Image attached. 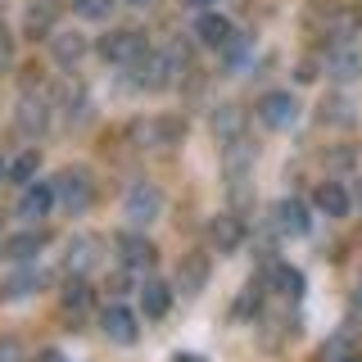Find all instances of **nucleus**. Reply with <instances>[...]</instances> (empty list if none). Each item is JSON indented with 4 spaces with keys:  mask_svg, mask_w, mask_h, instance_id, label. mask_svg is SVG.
<instances>
[{
    "mask_svg": "<svg viewBox=\"0 0 362 362\" xmlns=\"http://www.w3.org/2000/svg\"><path fill=\"white\" fill-rule=\"evenodd\" d=\"M109 9H113V0H73V14H77V18H86V23L109 18Z\"/></svg>",
    "mask_w": 362,
    "mask_h": 362,
    "instance_id": "nucleus-27",
    "label": "nucleus"
},
{
    "mask_svg": "<svg viewBox=\"0 0 362 362\" xmlns=\"http://www.w3.org/2000/svg\"><path fill=\"white\" fill-rule=\"evenodd\" d=\"M204 281H209V254H186V258H181V267H177V290L199 294Z\"/></svg>",
    "mask_w": 362,
    "mask_h": 362,
    "instance_id": "nucleus-12",
    "label": "nucleus"
},
{
    "mask_svg": "<svg viewBox=\"0 0 362 362\" xmlns=\"http://www.w3.org/2000/svg\"><path fill=\"white\" fill-rule=\"evenodd\" d=\"M199 41L204 45H213V50H226V45L235 41V28H231V18H222V14H199Z\"/></svg>",
    "mask_w": 362,
    "mask_h": 362,
    "instance_id": "nucleus-14",
    "label": "nucleus"
},
{
    "mask_svg": "<svg viewBox=\"0 0 362 362\" xmlns=\"http://www.w3.org/2000/svg\"><path fill=\"white\" fill-rule=\"evenodd\" d=\"M0 181H9V163H5V158H0Z\"/></svg>",
    "mask_w": 362,
    "mask_h": 362,
    "instance_id": "nucleus-35",
    "label": "nucleus"
},
{
    "mask_svg": "<svg viewBox=\"0 0 362 362\" xmlns=\"http://www.w3.org/2000/svg\"><path fill=\"white\" fill-rule=\"evenodd\" d=\"M173 362H199V358H195V354H177Z\"/></svg>",
    "mask_w": 362,
    "mask_h": 362,
    "instance_id": "nucleus-34",
    "label": "nucleus"
},
{
    "mask_svg": "<svg viewBox=\"0 0 362 362\" xmlns=\"http://www.w3.org/2000/svg\"><path fill=\"white\" fill-rule=\"evenodd\" d=\"M272 286H276V294L281 299H290V303H299L303 299V272L299 267H272Z\"/></svg>",
    "mask_w": 362,
    "mask_h": 362,
    "instance_id": "nucleus-17",
    "label": "nucleus"
},
{
    "mask_svg": "<svg viewBox=\"0 0 362 362\" xmlns=\"http://www.w3.org/2000/svg\"><path fill=\"white\" fill-rule=\"evenodd\" d=\"M50 50H54V59L68 68V64H77L86 54V41L77 37V32H54V37H50Z\"/></svg>",
    "mask_w": 362,
    "mask_h": 362,
    "instance_id": "nucleus-19",
    "label": "nucleus"
},
{
    "mask_svg": "<svg viewBox=\"0 0 362 362\" xmlns=\"http://www.w3.org/2000/svg\"><path fill=\"white\" fill-rule=\"evenodd\" d=\"M59 299H64V308H68V313H86V308H90V286H86L82 276H73V281L64 286Z\"/></svg>",
    "mask_w": 362,
    "mask_h": 362,
    "instance_id": "nucleus-24",
    "label": "nucleus"
},
{
    "mask_svg": "<svg viewBox=\"0 0 362 362\" xmlns=\"http://www.w3.org/2000/svg\"><path fill=\"white\" fill-rule=\"evenodd\" d=\"M28 32L32 37H54V9L50 5H32L28 9Z\"/></svg>",
    "mask_w": 362,
    "mask_h": 362,
    "instance_id": "nucleus-25",
    "label": "nucleus"
},
{
    "mask_svg": "<svg viewBox=\"0 0 362 362\" xmlns=\"http://www.w3.org/2000/svg\"><path fill=\"white\" fill-rule=\"evenodd\" d=\"M354 308L362 313V272H358V286H354Z\"/></svg>",
    "mask_w": 362,
    "mask_h": 362,
    "instance_id": "nucleus-31",
    "label": "nucleus"
},
{
    "mask_svg": "<svg viewBox=\"0 0 362 362\" xmlns=\"http://www.w3.org/2000/svg\"><path fill=\"white\" fill-rule=\"evenodd\" d=\"M354 204H358V209H362V181H358V190H354Z\"/></svg>",
    "mask_w": 362,
    "mask_h": 362,
    "instance_id": "nucleus-36",
    "label": "nucleus"
},
{
    "mask_svg": "<svg viewBox=\"0 0 362 362\" xmlns=\"http://www.w3.org/2000/svg\"><path fill=\"white\" fill-rule=\"evenodd\" d=\"M100 331H105L113 344H136V313L132 308H122V303H109L105 313H100Z\"/></svg>",
    "mask_w": 362,
    "mask_h": 362,
    "instance_id": "nucleus-9",
    "label": "nucleus"
},
{
    "mask_svg": "<svg viewBox=\"0 0 362 362\" xmlns=\"http://www.w3.org/2000/svg\"><path fill=\"white\" fill-rule=\"evenodd\" d=\"M168 303H173V290H168L163 281H145V286H141V308H145V317H163Z\"/></svg>",
    "mask_w": 362,
    "mask_h": 362,
    "instance_id": "nucleus-20",
    "label": "nucleus"
},
{
    "mask_svg": "<svg viewBox=\"0 0 362 362\" xmlns=\"http://www.w3.org/2000/svg\"><path fill=\"white\" fill-rule=\"evenodd\" d=\"M127 5H136V9H150V5H158V0H127Z\"/></svg>",
    "mask_w": 362,
    "mask_h": 362,
    "instance_id": "nucleus-33",
    "label": "nucleus"
},
{
    "mask_svg": "<svg viewBox=\"0 0 362 362\" xmlns=\"http://www.w3.org/2000/svg\"><path fill=\"white\" fill-rule=\"evenodd\" d=\"M127 272H132V267H122V272H118V276H113V281H109V294H127Z\"/></svg>",
    "mask_w": 362,
    "mask_h": 362,
    "instance_id": "nucleus-30",
    "label": "nucleus"
},
{
    "mask_svg": "<svg viewBox=\"0 0 362 362\" xmlns=\"http://www.w3.org/2000/svg\"><path fill=\"white\" fill-rule=\"evenodd\" d=\"M54 204H59V199H54V181H28L23 195H18V218L23 222H41Z\"/></svg>",
    "mask_w": 362,
    "mask_h": 362,
    "instance_id": "nucleus-7",
    "label": "nucleus"
},
{
    "mask_svg": "<svg viewBox=\"0 0 362 362\" xmlns=\"http://www.w3.org/2000/svg\"><path fill=\"white\" fill-rule=\"evenodd\" d=\"M354 354H349V335H335L322 344V362H349Z\"/></svg>",
    "mask_w": 362,
    "mask_h": 362,
    "instance_id": "nucleus-28",
    "label": "nucleus"
},
{
    "mask_svg": "<svg viewBox=\"0 0 362 362\" xmlns=\"http://www.w3.org/2000/svg\"><path fill=\"white\" fill-rule=\"evenodd\" d=\"M37 362H64V354H54V349H45V354H41Z\"/></svg>",
    "mask_w": 362,
    "mask_h": 362,
    "instance_id": "nucleus-32",
    "label": "nucleus"
},
{
    "mask_svg": "<svg viewBox=\"0 0 362 362\" xmlns=\"http://www.w3.org/2000/svg\"><path fill=\"white\" fill-rule=\"evenodd\" d=\"M41 286V272H18V276L0 281V299H23V294H32Z\"/></svg>",
    "mask_w": 362,
    "mask_h": 362,
    "instance_id": "nucleus-21",
    "label": "nucleus"
},
{
    "mask_svg": "<svg viewBox=\"0 0 362 362\" xmlns=\"http://www.w3.org/2000/svg\"><path fill=\"white\" fill-rule=\"evenodd\" d=\"M158 213H163V195H158V186L136 181V186L127 190V204H122V218H127L136 231H145L150 222H158Z\"/></svg>",
    "mask_w": 362,
    "mask_h": 362,
    "instance_id": "nucleus-1",
    "label": "nucleus"
},
{
    "mask_svg": "<svg viewBox=\"0 0 362 362\" xmlns=\"http://www.w3.org/2000/svg\"><path fill=\"white\" fill-rule=\"evenodd\" d=\"M64 263H68V272H73V276L90 272V267L100 263V235H73V240H68Z\"/></svg>",
    "mask_w": 362,
    "mask_h": 362,
    "instance_id": "nucleus-11",
    "label": "nucleus"
},
{
    "mask_svg": "<svg viewBox=\"0 0 362 362\" xmlns=\"http://www.w3.org/2000/svg\"><path fill=\"white\" fill-rule=\"evenodd\" d=\"M100 54H105L109 64H127L132 68V64H141L150 50H145V37H141V32H109V37L100 41Z\"/></svg>",
    "mask_w": 362,
    "mask_h": 362,
    "instance_id": "nucleus-4",
    "label": "nucleus"
},
{
    "mask_svg": "<svg viewBox=\"0 0 362 362\" xmlns=\"http://www.w3.org/2000/svg\"><path fill=\"white\" fill-rule=\"evenodd\" d=\"M54 199H59L68 213H86L90 209V177H86V168H64V173L54 177Z\"/></svg>",
    "mask_w": 362,
    "mask_h": 362,
    "instance_id": "nucleus-2",
    "label": "nucleus"
},
{
    "mask_svg": "<svg viewBox=\"0 0 362 362\" xmlns=\"http://www.w3.org/2000/svg\"><path fill=\"white\" fill-rule=\"evenodd\" d=\"M322 68H326V77H335V82H358L362 77V50L349 45V41H335L331 50H326Z\"/></svg>",
    "mask_w": 362,
    "mask_h": 362,
    "instance_id": "nucleus-5",
    "label": "nucleus"
},
{
    "mask_svg": "<svg viewBox=\"0 0 362 362\" xmlns=\"http://www.w3.org/2000/svg\"><path fill=\"white\" fill-rule=\"evenodd\" d=\"M113 249H118V258H122V267H132V272H141V267H154V258H158V249L145 240L141 231H122V235H113Z\"/></svg>",
    "mask_w": 362,
    "mask_h": 362,
    "instance_id": "nucleus-6",
    "label": "nucleus"
},
{
    "mask_svg": "<svg viewBox=\"0 0 362 362\" xmlns=\"http://www.w3.org/2000/svg\"><path fill=\"white\" fill-rule=\"evenodd\" d=\"M313 204L326 213V218H344L354 199H349V190L339 186V181H322V186H317V195H313Z\"/></svg>",
    "mask_w": 362,
    "mask_h": 362,
    "instance_id": "nucleus-15",
    "label": "nucleus"
},
{
    "mask_svg": "<svg viewBox=\"0 0 362 362\" xmlns=\"http://www.w3.org/2000/svg\"><path fill=\"white\" fill-rule=\"evenodd\" d=\"M37 254H41V231H23V235L0 240V258H9V263H28Z\"/></svg>",
    "mask_w": 362,
    "mask_h": 362,
    "instance_id": "nucleus-16",
    "label": "nucleus"
},
{
    "mask_svg": "<svg viewBox=\"0 0 362 362\" xmlns=\"http://www.w3.org/2000/svg\"><path fill=\"white\" fill-rule=\"evenodd\" d=\"M37 163H41L37 150H23L18 158H9V181H23V186H28V181L37 177Z\"/></svg>",
    "mask_w": 362,
    "mask_h": 362,
    "instance_id": "nucleus-26",
    "label": "nucleus"
},
{
    "mask_svg": "<svg viewBox=\"0 0 362 362\" xmlns=\"http://www.w3.org/2000/svg\"><path fill=\"white\" fill-rule=\"evenodd\" d=\"M258 118H263V127L272 132H286L299 122V100L290 95V90H267L263 100H258Z\"/></svg>",
    "mask_w": 362,
    "mask_h": 362,
    "instance_id": "nucleus-3",
    "label": "nucleus"
},
{
    "mask_svg": "<svg viewBox=\"0 0 362 362\" xmlns=\"http://www.w3.org/2000/svg\"><path fill=\"white\" fill-rule=\"evenodd\" d=\"M14 64V41H9V32L0 28V68H9Z\"/></svg>",
    "mask_w": 362,
    "mask_h": 362,
    "instance_id": "nucleus-29",
    "label": "nucleus"
},
{
    "mask_svg": "<svg viewBox=\"0 0 362 362\" xmlns=\"http://www.w3.org/2000/svg\"><path fill=\"white\" fill-rule=\"evenodd\" d=\"M349 362H358V358H349Z\"/></svg>",
    "mask_w": 362,
    "mask_h": 362,
    "instance_id": "nucleus-38",
    "label": "nucleus"
},
{
    "mask_svg": "<svg viewBox=\"0 0 362 362\" xmlns=\"http://www.w3.org/2000/svg\"><path fill=\"white\" fill-rule=\"evenodd\" d=\"M186 5H199L204 9V5H213V0H186Z\"/></svg>",
    "mask_w": 362,
    "mask_h": 362,
    "instance_id": "nucleus-37",
    "label": "nucleus"
},
{
    "mask_svg": "<svg viewBox=\"0 0 362 362\" xmlns=\"http://www.w3.org/2000/svg\"><path fill=\"white\" fill-rule=\"evenodd\" d=\"M209 240H213L218 254H235L240 240H245V222L235 218V213H218V218L209 222Z\"/></svg>",
    "mask_w": 362,
    "mask_h": 362,
    "instance_id": "nucleus-10",
    "label": "nucleus"
},
{
    "mask_svg": "<svg viewBox=\"0 0 362 362\" xmlns=\"http://www.w3.org/2000/svg\"><path fill=\"white\" fill-rule=\"evenodd\" d=\"M308 226H313V218H308L303 199H281L272 209V231L276 235H308Z\"/></svg>",
    "mask_w": 362,
    "mask_h": 362,
    "instance_id": "nucleus-8",
    "label": "nucleus"
},
{
    "mask_svg": "<svg viewBox=\"0 0 362 362\" xmlns=\"http://www.w3.org/2000/svg\"><path fill=\"white\" fill-rule=\"evenodd\" d=\"M177 136H181V122H168V118H150L132 127V141H141V145H173Z\"/></svg>",
    "mask_w": 362,
    "mask_h": 362,
    "instance_id": "nucleus-13",
    "label": "nucleus"
},
{
    "mask_svg": "<svg viewBox=\"0 0 362 362\" xmlns=\"http://www.w3.org/2000/svg\"><path fill=\"white\" fill-rule=\"evenodd\" d=\"M240 127H245V113L235 105H218V109H213V132H218L222 141H240Z\"/></svg>",
    "mask_w": 362,
    "mask_h": 362,
    "instance_id": "nucleus-18",
    "label": "nucleus"
},
{
    "mask_svg": "<svg viewBox=\"0 0 362 362\" xmlns=\"http://www.w3.org/2000/svg\"><path fill=\"white\" fill-rule=\"evenodd\" d=\"M322 122H331V127H349V122H354V100L331 95V100L322 105Z\"/></svg>",
    "mask_w": 362,
    "mask_h": 362,
    "instance_id": "nucleus-23",
    "label": "nucleus"
},
{
    "mask_svg": "<svg viewBox=\"0 0 362 362\" xmlns=\"http://www.w3.org/2000/svg\"><path fill=\"white\" fill-rule=\"evenodd\" d=\"M41 127H45V100H32V95H28V100L18 105V132L32 136V132H41Z\"/></svg>",
    "mask_w": 362,
    "mask_h": 362,
    "instance_id": "nucleus-22",
    "label": "nucleus"
}]
</instances>
